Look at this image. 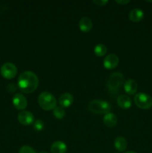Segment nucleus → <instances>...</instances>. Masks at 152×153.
Wrapping results in <instances>:
<instances>
[{
	"mask_svg": "<svg viewBox=\"0 0 152 153\" xmlns=\"http://www.w3.org/2000/svg\"><path fill=\"white\" fill-rule=\"evenodd\" d=\"M38 85V77L31 71L22 72L18 78V87L24 94H31L37 90Z\"/></svg>",
	"mask_w": 152,
	"mask_h": 153,
	"instance_id": "nucleus-1",
	"label": "nucleus"
},
{
	"mask_svg": "<svg viewBox=\"0 0 152 153\" xmlns=\"http://www.w3.org/2000/svg\"><path fill=\"white\" fill-rule=\"evenodd\" d=\"M124 76L122 73L119 72L112 73L107 80V87L108 91L112 94H116L120 90L121 87L123 85L124 82Z\"/></svg>",
	"mask_w": 152,
	"mask_h": 153,
	"instance_id": "nucleus-2",
	"label": "nucleus"
},
{
	"mask_svg": "<svg viewBox=\"0 0 152 153\" xmlns=\"http://www.w3.org/2000/svg\"><path fill=\"white\" fill-rule=\"evenodd\" d=\"M38 104L45 111L54 110L57 107V100L51 93L44 91L39 96Z\"/></svg>",
	"mask_w": 152,
	"mask_h": 153,
	"instance_id": "nucleus-3",
	"label": "nucleus"
},
{
	"mask_svg": "<svg viewBox=\"0 0 152 153\" xmlns=\"http://www.w3.org/2000/svg\"><path fill=\"white\" fill-rule=\"evenodd\" d=\"M89 111L95 114H102L109 113L111 110V105L103 100H92L88 105Z\"/></svg>",
	"mask_w": 152,
	"mask_h": 153,
	"instance_id": "nucleus-4",
	"label": "nucleus"
},
{
	"mask_svg": "<svg viewBox=\"0 0 152 153\" xmlns=\"http://www.w3.org/2000/svg\"><path fill=\"white\" fill-rule=\"evenodd\" d=\"M134 102L139 108L150 109L152 107V98L150 95L145 93H139L134 96Z\"/></svg>",
	"mask_w": 152,
	"mask_h": 153,
	"instance_id": "nucleus-5",
	"label": "nucleus"
},
{
	"mask_svg": "<svg viewBox=\"0 0 152 153\" xmlns=\"http://www.w3.org/2000/svg\"><path fill=\"white\" fill-rule=\"evenodd\" d=\"M1 76L5 79H12L16 76L17 68L13 63L7 62L3 64L0 69Z\"/></svg>",
	"mask_w": 152,
	"mask_h": 153,
	"instance_id": "nucleus-6",
	"label": "nucleus"
},
{
	"mask_svg": "<svg viewBox=\"0 0 152 153\" xmlns=\"http://www.w3.org/2000/svg\"><path fill=\"white\" fill-rule=\"evenodd\" d=\"M18 121L23 126H29L34 123V117L31 112L28 111H22L18 114Z\"/></svg>",
	"mask_w": 152,
	"mask_h": 153,
	"instance_id": "nucleus-7",
	"label": "nucleus"
},
{
	"mask_svg": "<svg viewBox=\"0 0 152 153\" xmlns=\"http://www.w3.org/2000/svg\"><path fill=\"white\" fill-rule=\"evenodd\" d=\"M119 63V58L115 54H110L107 55L104 59V67L107 70H113L118 66Z\"/></svg>",
	"mask_w": 152,
	"mask_h": 153,
	"instance_id": "nucleus-8",
	"label": "nucleus"
},
{
	"mask_svg": "<svg viewBox=\"0 0 152 153\" xmlns=\"http://www.w3.org/2000/svg\"><path fill=\"white\" fill-rule=\"evenodd\" d=\"M13 104L17 110H24L28 105V101L22 94H16L13 97Z\"/></svg>",
	"mask_w": 152,
	"mask_h": 153,
	"instance_id": "nucleus-9",
	"label": "nucleus"
},
{
	"mask_svg": "<svg viewBox=\"0 0 152 153\" xmlns=\"http://www.w3.org/2000/svg\"><path fill=\"white\" fill-rule=\"evenodd\" d=\"M73 102H74V97L71 94H69V93H65V94H62L58 100V103L63 108H69V106H71Z\"/></svg>",
	"mask_w": 152,
	"mask_h": 153,
	"instance_id": "nucleus-10",
	"label": "nucleus"
},
{
	"mask_svg": "<svg viewBox=\"0 0 152 153\" xmlns=\"http://www.w3.org/2000/svg\"><path fill=\"white\" fill-rule=\"evenodd\" d=\"M124 89L125 92L129 95H134L138 89V85L136 81L133 79H128L124 83Z\"/></svg>",
	"mask_w": 152,
	"mask_h": 153,
	"instance_id": "nucleus-11",
	"label": "nucleus"
},
{
	"mask_svg": "<svg viewBox=\"0 0 152 153\" xmlns=\"http://www.w3.org/2000/svg\"><path fill=\"white\" fill-rule=\"evenodd\" d=\"M144 17V12L139 8H134L130 11L128 14V18L130 20L134 22H139L142 20Z\"/></svg>",
	"mask_w": 152,
	"mask_h": 153,
	"instance_id": "nucleus-12",
	"label": "nucleus"
},
{
	"mask_svg": "<svg viewBox=\"0 0 152 153\" xmlns=\"http://www.w3.org/2000/svg\"><path fill=\"white\" fill-rule=\"evenodd\" d=\"M79 28L83 32H89L92 28V22L89 17L84 16L79 21Z\"/></svg>",
	"mask_w": 152,
	"mask_h": 153,
	"instance_id": "nucleus-13",
	"label": "nucleus"
},
{
	"mask_svg": "<svg viewBox=\"0 0 152 153\" xmlns=\"http://www.w3.org/2000/svg\"><path fill=\"white\" fill-rule=\"evenodd\" d=\"M117 104L121 108L128 109L131 107L132 101L128 95H120L117 98Z\"/></svg>",
	"mask_w": 152,
	"mask_h": 153,
	"instance_id": "nucleus-14",
	"label": "nucleus"
},
{
	"mask_svg": "<svg viewBox=\"0 0 152 153\" xmlns=\"http://www.w3.org/2000/svg\"><path fill=\"white\" fill-rule=\"evenodd\" d=\"M103 122H104V124L106 126L109 127V128H112V127H114L117 124L118 119L114 114L109 112V113L104 114Z\"/></svg>",
	"mask_w": 152,
	"mask_h": 153,
	"instance_id": "nucleus-15",
	"label": "nucleus"
},
{
	"mask_svg": "<svg viewBox=\"0 0 152 153\" xmlns=\"http://www.w3.org/2000/svg\"><path fill=\"white\" fill-rule=\"evenodd\" d=\"M67 151V146L64 142L58 140L54 142L51 146L52 153H66Z\"/></svg>",
	"mask_w": 152,
	"mask_h": 153,
	"instance_id": "nucleus-16",
	"label": "nucleus"
},
{
	"mask_svg": "<svg viewBox=\"0 0 152 153\" xmlns=\"http://www.w3.org/2000/svg\"><path fill=\"white\" fill-rule=\"evenodd\" d=\"M115 148L119 152H124L127 149L128 142L124 137H117L114 141Z\"/></svg>",
	"mask_w": 152,
	"mask_h": 153,
	"instance_id": "nucleus-17",
	"label": "nucleus"
},
{
	"mask_svg": "<svg viewBox=\"0 0 152 153\" xmlns=\"http://www.w3.org/2000/svg\"><path fill=\"white\" fill-rule=\"evenodd\" d=\"M107 49L104 44H98L94 48V52L98 57H102L107 54Z\"/></svg>",
	"mask_w": 152,
	"mask_h": 153,
	"instance_id": "nucleus-18",
	"label": "nucleus"
},
{
	"mask_svg": "<svg viewBox=\"0 0 152 153\" xmlns=\"http://www.w3.org/2000/svg\"><path fill=\"white\" fill-rule=\"evenodd\" d=\"M53 114L55 116V117L57 118V119L62 120L65 117L66 112L64 111V109L60 106V107H56L54 109Z\"/></svg>",
	"mask_w": 152,
	"mask_h": 153,
	"instance_id": "nucleus-19",
	"label": "nucleus"
},
{
	"mask_svg": "<svg viewBox=\"0 0 152 153\" xmlns=\"http://www.w3.org/2000/svg\"><path fill=\"white\" fill-rule=\"evenodd\" d=\"M34 128L37 131H41L44 128V123L41 120H37L33 123Z\"/></svg>",
	"mask_w": 152,
	"mask_h": 153,
	"instance_id": "nucleus-20",
	"label": "nucleus"
},
{
	"mask_svg": "<svg viewBox=\"0 0 152 153\" xmlns=\"http://www.w3.org/2000/svg\"><path fill=\"white\" fill-rule=\"evenodd\" d=\"M19 153H37L33 148L29 146H22L19 149Z\"/></svg>",
	"mask_w": 152,
	"mask_h": 153,
	"instance_id": "nucleus-21",
	"label": "nucleus"
},
{
	"mask_svg": "<svg viewBox=\"0 0 152 153\" xmlns=\"http://www.w3.org/2000/svg\"><path fill=\"white\" fill-rule=\"evenodd\" d=\"M92 2L94 3V4H97L98 6H101V7H103V6H105L106 4L108 3V1H107V0H94Z\"/></svg>",
	"mask_w": 152,
	"mask_h": 153,
	"instance_id": "nucleus-22",
	"label": "nucleus"
},
{
	"mask_svg": "<svg viewBox=\"0 0 152 153\" xmlns=\"http://www.w3.org/2000/svg\"><path fill=\"white\" fill-rule=\"evenodd\" d=\"M116 2L117 3V4H119V5H125V4H128V3L130 2L129 0H118V1H116Z\"/></svg>",
	"mask_w": 152,
	"mask_h": 153,
	"instance_id": "nucleus-23",
	"label": "nucleus"
},
{
	"mask_svg": "<svg viewBox=\"0 0 152 153\" xmlns=\"http://www.w3.org/2000/svg\"><path fill=\"white\" fill-rule=\"evenodd\" d=\"M16 86H15L13 83L10 84V85H9L8 86H7V90H8L9 92H10V93L14 92V91H16Z\"/></svg>",
	"mask_w": 152,
	"mask_h": 153,
	"instance_id": "nucleus-24",
	"label": "nucleus"
},
{
	"mask_svg": "<svg viewBox=\"0 0 152 153\" xmlns=\"http://www.w3.org/2000/svg\"><path fill=\"white\" fill-rule=\"evenodd\" d=\"M125 153H137V152H133V151H128V152H125Z\"/></svg>",
	"mask_w": 152,
	"mask_h": 153,
	"instance_id": "nucleus-25",
	"label": "nucleus"
},
{
	"mask_svg": "<svg viewBox=\"0 0 152 153\" xmlns=\"http://www.w3.org/2000/svg\"><path fill=\"white\" fill-rule=\"evenodd\" d=\"M40 153H49V152H47L46 151H41V152H40Z\"/></svg>",
	"mask_w": 152,
	"mask_h": 153,
	"instance_id": "nucleus-26",
	"label": "nucleus"
},
{
	"mask_svg": "<svg viewBox=\"0 0 152 153\" xmlns=\"http://www.w3.org/2000/svg\"><path fill=\"white\" fill-rule=\"evenodd\" d=\"M114 153H116V152H114Z\"/></svg>",
	"mask_w": 152,
	"mask_h": 153,
	"instance_id": "nucleus-27",
	"label": "nucleus"
}]
</instances>
